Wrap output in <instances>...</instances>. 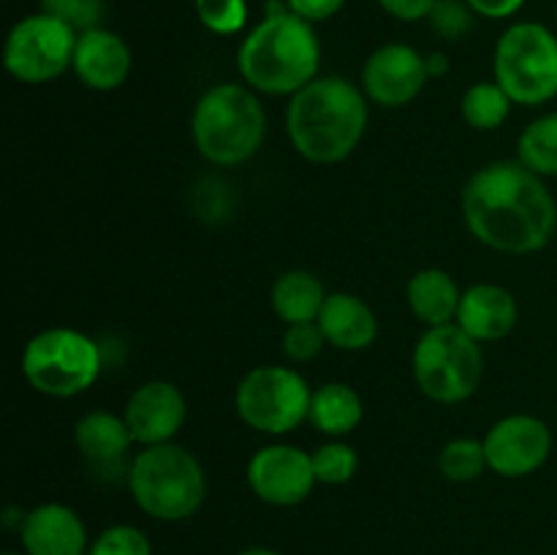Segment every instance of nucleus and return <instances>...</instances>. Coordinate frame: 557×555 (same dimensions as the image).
I'll use <instances>...</instances> for the list:
<instances>
[{"instance_id": "2eb2a0df", "label": "nucleus", "mask_w": 557, "mask_h": 555, "mask_svg": "<svg viewBox=\"0 0 557 555\" xmlns=\"http://www.w3.org/2000/svg\"><path fill=\"white\" fill-rule=\"evenodd\" d=\"M131 69H134V54L123 36L107 27L79 33L71 71L79 76L82 85L98 92H112L125 85Z\"/></svg>"}, {"instance_id": "f3484780", "label": "nucleus", "mask_w": 557, "mask_h": 555, "mask_svg": "<svg viewBox=\"0 0 557 555\" xmlns=\"http://www.w3.org/2000/svg\"><path fill=\"white\" fill-rule=\"evenodd\" d=\"M520 319V308L509 288L495 283H476L466 288L460 299L455 324L466 330L473 341L493 343L509 335Z\"/></svg>"}, {"instance_id": "dca6fc26", "label": "nucleus", "mask_w": 557, "mask_h": 555, "mask_svg": "<svg viewBox=\"0 0 557 555\" xmlns=\"http://www.w3.org/2000/svg\"><path fill=\"white\" fill-rule=\"evenodd\" d=\"M25 555H87V528L71 506L49 501L27 511L20 522Z\"/></svg>"}, {"instance_id": "1a4fd4ad", "label": "nucleus", "mask_w": 557, "mask_h": 555, "mask_svg": "<svg viewBox=\"0 0 557 555\" xmlns=\"http://www.w3.org/2000/svg\"><path fill=\"white\" fill-rule=\"evenodd\" d=\"M310 395L313 390L299 370L286 365H261L239 381L234 406L248 428L267 435H286L308 419Z\"/></svg>"}, {"instance_id": "f257e3e1", "label": "nucleus", "mask_w": 557, "mask_h": 555, "mask_svg": "<svg viewBox=\"0 0 557 555\" xmlns=\"http://www.w3.org/2000/svg\"><path fill=\"white\" fill-rule=\"evenodd\" d=\"M460 205L468 232L498 254H536L555 237L553 190L522 161H493L473 172Z\"/></svg>"}, {"instance_id": "c9c22d12", "label": "nucleus", "mask_w": 557, "mask_h": 555, "mask_svg": "<svg viewBox=\"0 0 557 555\" xmlns=\"http://www.w3.org/2000/svg\"><path fill=\"white\" fill-rule=\"evenodd\" d=\"M237 555H283V553H277V550H272V547H245V550H239Z\"/></svg>"}, {"instance_id": "39448f33", "label": "nucleus", "mask_w": 557, "mask_h": 555, "mask_svg": "<svg viewBox=\"0 0 557 555\" xmlns=\"http://www.w3.org/2000/svg\"><path fill=\"white\" fill-rule=\"evenodd\" d=\"M128 490L152 520L183 522L205 504L207 477L194 452L169 441L136 452L128 466Z\"/></svg>"}, {"instance_id": "4be33fe9", "label": "nucleus", "mask_w": 557, "mask_h": 555, "mask_svg": "<svg viewBox=\"0 0 557 555\" xmlns=\"http://www.w3.org/2000/svg\"><path fill=\"white\" fill-rule=\"evenodd\" d=\"M326 288L313 272L288 270L277 275L272 283V310L283 324H305V321H319L321 308L326 303Z\"/></svg>"}, {"instance_id": "72a5a7b5", "label": "nucleus", "mask_w": 557, "mask_h": 555, "mask_svg": "<svg viewBox=\"0 0 557 555\" xmlns=\"http://www.w3.org/2000/svg\"><path fill=\"white\" fill-rule=\"evenodd\" d=\"M466 3L471 5L473 14L484 20H506V16H515L525 5V0H466Z\"/></svg>"}, {"instance_id": "0eeeda50", "label": "nucleus", "mask_w": 557, "mask_h": 555, "mask_svg": "<svg viewBox=\"0 0 557 555\" xmlns=\"http://www.w3.org/2000/svg\"><path fill=\"white\" fill-rule=\"evenodd\" d=\"M413 381L435 403L455 406L476 395L484 373L482 343L457 324L428 326L413 348Z\"/></svg>"}, {"instance_id": "20e7f679", "label": "nucleus", "mask_w": 557, "mask_h": 555, "mask_svg": "<svg viewBox=\"0 0 557 555\" xmlns=\"http://www.w3.org/2000/svg\"><path fill=\"white\" fill-rule=\"evenodd\" d=\"M190 136L205 161L239 166L259 152L267 136V112L248 85L223 82L196 101Z\"/></svg>"}, {"instance_id": "2f4dec72", "label": "nucleus", "mask_w": 557, "mask_h": 555, "mask_svg": "<svg viewBox=\"0 0 557 555\" xmlns=\"http://www.w3.org/2000/svg\"><path fill=\"white\" fill-rule=\"evenodd\" d=\"M288 11L302 16L305 22L315 25V22H326L346 5V0H286Z\"/></svg>"}, {"instance_id": "6ab92c4d", "label": "nucleus", "mask_w": 557, "mask_h": 555, "mask_svg": "<svg viewBox=\"0 0 557 555\" xmlns=\"http://www.w3.org/2000/svg\"><path fill=\"white\" fill-rule=\"evenodd\" d=\"M74 444L90 466L112 468L125 460L131 444H136V441L131 435V428L123 414L87 411L76 422Z\"/></svg>"}, {"instance_id": "f704fd0d", "label": "nucleus", "mask_w": 557, "mask_h": 555, "mask_svg": "<svg viewBox=\"0 0 557 555\" xmlns=\"http://www.w3.org/2000/svg\"><path fill=\"white\" fill-rule=\"evenodd\" d=\"M428 71H430V76H435V79H438V76H444L446 71H449V58H446L444 52L428 54Z\"/></svg>"}, {"instance_id": "b1692460", "label": "nucleus", "mask_w": 557, "mask_h": 555, "mask_svg": "<svg viewBox=\"0 0 557 555\" xmlns=\"http://www.w3.org/2000/svg\"><path fill=\"white\" fill-rule=\"evenodd\" d=\"M511 98L506 96L504 87L498 82H476L466 90L460 101L462 120L471 125L473 131H495L506 123L511 112Z\"/></svg>"}, {"instance_id": "c85d7f7f", "label": "nucleus", "mask_w": 557, "mask_h": 555, "mask_svg": "<svg viewBox=\"0 0 557 555\" xmlns=\"http://www.w3.org/2000/svg\"><path fill=\"white\" fill-rule=\"evenodd\" d=\"M41 11L71 25L76 33H85L101 27L103 0H41Z\"/></svg>"}, {"instance_id": "ddd939ff", "label": "nucleus", "mask_w": 557, "mask_h": 555, "mask_svg": "<svg viewBox=\"0 0 557 555\" xmlns=\"http://www.w3.org/2000/svg\"><path fill=\"white\" fill-rule=\"evenodd\" d=\"M430 79L428 54L408 44H384L362 65V90L368 101L384 109L413 103Z\"/></svg>"}, {"instance_id": "5701e85b", "label": "nucleus", "mask_w": 557, "mask_h": 555, "mask_svg": "<svg viewBox=\"0 0 557 555\" xmlns=\"http://www.w3.org/2000/svg\"><path fill=\"white\" fill-rule=\"evenodd\" d=\"M517 161L544 180L557 177V112H547L533 120L517 139Z\"/></svg>"}, {"instance_id": "7ed1b4c3", "label": "nucleus", "mask_w": 557, "mask_h": 555, "mask_svg": "<svg viewBox=\"0 0 557 555\" xmlns=\"http://www.w3.org/2000/svg\"><path fill=\"white\" fill-rule=\"evenodd\" d=\"M319 65L315 27L292 11L267 14L237 52L239 76L261 96H294L319 76Z\"/></svg>"}, {"instance_id": "aec40b11", "label": "nucleus", "mask_w": 557, "mask_h": 555, "mask_svg": "<svg viewBox=\"0 0 557 555\" xmlns=\"http://www.w3.org/2000/svg\"><path fill=\"white\" fill-rule=\"evenodd\" d=\"M406 299L411 313L417 316L422 324L444 326L455 324L457 321L462 292L449 272L438 270V267H428V270H419L417 275L408 281Z\"/></svg>"}, {"instance_id": "f03ea898", "label": "nucleus", "mask_w": 557, "mask_h": 555, "mask_svg": "<svg viewBox=\"0 0 557 555\" xmlns=\"http://www.w3.org/2000/svg\"><path fill=\"white\" fill-rule=\"evenodd\" d=\"M292 147L310 163H341L368 131V96L346 76H315L286 109Z\"/></svg>"}, {"instance_id": "bb28decb", "label": "nucleus", "mask_w": 557, "mask_h": 555, "mask_svg": "<svg viewBox=\"0 0 557 555\" xmlns=\"http://www.w3.org/2000/svg\"><path fill=\"white\" fill-rule=\"evenodd\" d=\"M196 16L215 36H234L248 25V0H194Z\"/></svg>"}, {"instance_id": "f8f14e48", "label": "nucleus", "mask_w": 557, "mask_h": 555, "mask_svg": "<svg viewBox=\"0 0 557 555\" xmlns=\"http://www.w3.org/2000/svg\"><path fill=\"white\" fill-rule=\"evenodd\" d=\"M319 484L313 455L292 444L261 446L248 462V488L270 506H297Z\"/></svg>"}, {"instance_id": "a878e982", "label": "nucleus", "mask_w": 557, "mask_h": 555, "mask_svg": "<svg viewBox=\"0 0 557 555\" xmlns=\"http://www.w3.org/2000/svg\"><path fill=\"white\" fill-rule=\"evenodd\" d=\"M313 471L319 484H348L359 471V455L354 446L343 444L341 439L326 441L313 452Z\"/></svg>"}, {"instance_id": "9d476101", "label": "nucleus", "mask_w": 557, "mask_h": 555, "mask_svg": "<svg viewBox=\"0 0 557 555\" xmlns=\"http://www.w3.org/2000/svg\"><path fill=\"white\" fill-rule=\"evenodd\" d=\"M79 33L54 16H25L9 30L3 47V65L16 82L47 85L60 79L74 65V49Z\"/></svg>"}, {"instance_id": "a211bd4d", "label": "nucleus", "mask_w": 557, "mask_h": 555, "mask_svg": "<svg viewBox=\"0 0 557 555\" xmlns=\"http://www.w3.org/2000/svg\"><path fill=\"white\" fill-rule=\"evenodd\" d=\"M319 326L326 343L341 351H364L379 337V319L362 297L332 292L319 313Z\"/></svg>"}, {"instance_id": "393cba45", "label": "nucleus", "mask_w": 557, "mask_h": 555, "mask_svg": "<svg viewBox=\"0 0 557 555\" xmlns=\"http://www.w3.org/2000/svg\"><path fill=\"white\" fill-rule=\"evenodd\" d=\"M487 468V452H484V441L479 439H451L438 452V471L444 473L449 482H473Z\"/></svg>"}, {"instance_id": "cd10ccee", "label": "nucleus", "mask_w": 557, "mask_h": 555, "mask_svg": "<svg viewBox=\"0 0 557 555\" xmlns=\"http://www.w3.org/2000/svg\"><path fill=\"white\" fill-rule=\"evenodd\" d=\"M87 555H152V544L141 528L117 522L98 533Z\"/></svg>"}, {"instance_id": "4468645a", "label": "nucleus", "mask_w": 557, "mask_h": 555, "mask_svg": "<svg viewBox=\"0 0 557 555\" xmlns=\"http://www.w3.org/2000/svg\"><path fill=\"white\" fill-rule=\"evenodd\" d=\"M123 417L136 444H169L183 430L188 403L172 381H145L125 400Z\"/></svg>"}, {"instance_id": "412c9836", "label": "nucleus", "mask_w": 557, "mask_h": 555, "mask_svg": "<svg viewBox=\"0 0 557 555\" xmlns=\"http://www.w3.org/2000/svg\"><path fill=\"white\" fill-rule=\"evenodd\" d=\"M364 419V403L354 386L343 384V381H330L313 390L310 395V414L308 422L313 424L319 433L330 435V439H343V435L354 433Z\"/></svg>"}, {"instance_id": "6e6552de", "label": "nucleus", "mask_w": 557, "mask_h": 555, "mask_svg": "<svg viewBox=\"0 0 557 555\" xmlns=\"http://www.w3.org/2000/svg\"><path fill=\"white\" fill-rule=\"evenodd\" d=\"M495 82L522 107L557 98V36L539 22H517L495 44Z\"/></svg>"}, {"instance_id": "473e14b6", "label": "nucleus", "mask_w": 557, "mask_h": 555, "mask_svg": "<svg viewBox=\"0 0 557 555\" xmlns=\"http://www.w3.org/2000/svg\"><path fill=\"white\" fill-rule=\"evenodd\" d=\"M435 3H438V0H379L381 9L400 22L428 20L430 11L435 9Z\"/></svg>"}, {"instance_id": "e433bc0d", "label": "nucleus", "mask_w": 557, "mask_h": 555, "mask_svg": "<svg viewBox=\"0 0 557 555\" xmlns=\"http://www.w3.org/2000/svg\"><path fill=\"white\" fill-rule=\"evenodd\" d=\"M3 555H25V553H3Z\"/></svg>"}, {"instance_id": "9b49d317", "label": "nucleus", "mask_w": 557, "mask_h": 555, "mask_svg": "<svg viewBox=\"0 0 557 555\" xmlns=\"http://www.w3.org/2000/svg\"><path fill=\"white\" fill-rule=\"evenodd\" d=\"M484 452L487 468L498 477H531L553 455V430L533 414H509L487 430Z\"/></svg>"}, {"instance_id": "7c9ffc66", "label": "nucleus", "mask_w": 557, "mask_h": 555, "mask_svg": "<svg viewBox=\"0 0 557 555\" xmlns=\"http://www.w3.org/2000/svg\"><path fill=\"white\" fill-rule=\"evenodd\" d=\"M433 22V30H438L444 38H462L473 25V11L466 0H438L435 9L428 16Z\"/></svg>"}, {"instance_id": "423d86ee", "label": "nucleus", "mask_w": 557, "mask_h": 555, "mask_svg": "<svg viewBox=\"0 0 557 555\" xmlns=\"http://www.w3.org/2000/svg\"><path fill=\"white\" fill-rule=\"evenodd\" d=\"M103 368V354L90 335L71 326H49L22 351V375L47 397H76L90 390Z\"/></svg>"}, {"instance_id": "c756f323", "label": "nucleus", "mask_w": 557, "mask_h": 555, "mask_svg": "<svg viewBox=\"0 0 557 555\" xmlns=\"http://www.w3.org/2000/svg\"><path fill=\"white\" fill-rule=\"evenodd\" d=\"M283 354H286L292 362L305 365L310 359L319 357L326 346V337L321 332L319 321H305V324H286L283 332Z\"/></svg>"}]
</instances>
